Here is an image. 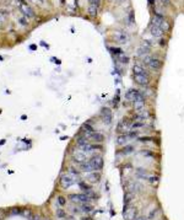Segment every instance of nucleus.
I'll use <instances>...</instances> for the list:
<instances>
[{
    "label": "nucleus",
    "instance_id": "nucleus-14",
    "mask_svg": "<svg viewBox=\"0 0 184 220\" xmlns=\"http://www.w3.org/2000/svg\"><path fill=\"white\" fill-rule=\"evenodd\" d=\"M87 180L90 181L91 183H97L99 180H101V174H99V171H93V172H88V175H87Z\"/></svg>",
    "mask_w": 184,
    "mask_h": 220
},
{
    "label": "nucleus",
    "instance_id": "nucleus-11",
    "mask_svg": "<svg viewBox=\"0 0 184 220\" xmlns=\"http://www.w3.org/2000/svg\"><path fill=\"white\" fill-rule=\"evenodd\" d=\"M132 128V124H130V122L128 119H122L119 122V124H118V132L122 133L124 132V134L129 132V129Z\"/></svg>",
    "mask_w": 184,
    "mask_h": 220
},
{
    "label": "nucleus",
    "instance_id": "nucleus-8",
    "mask_svg": "<svg viewBox=\"0 0 184 220\" xmlns=\"http://www.w3.org/2000/svg\"><path fill=\"white\" fill-rule=\"evenodd\" d=\"M134 81L140 86H149L150 84V78L149 75H138L134 74Z\"/></svg>",
    "mask_w": 184,
    "mask_h": 220
},
{
    "label": "nucleus",
    "instance_id": "nucleus-37",
    "mask_svg": "<svg viewBox=\"0 0 184 220\" xmlns=\"http://www.w3.org/2000/svg\"><path fill=\"white\" fill-rule=\"evenodd\" d=\"M20 21H21V23H22V25H27V22H26L27 20H26V19H21Z\"/></svg>",
    "mask_w": 184,
    "mask_h": 220
},
{
    "label": "nucleus",
    "instance_id": "nucleus-9",
    "mask_svg": "<svg viewBox=\"0 0 184 220\" xmlns=\"http://www.w3.org/2000/svg\"><path fill=\"white\" fill-rule=\"evenodd\" d=\"M88 161L91 162V165L94 167V170L96 171H101L103 169V159H102V156H93V157H91Z\"/></svg>",
    "mask_w": 184,
    "mask_h": 220
},
{
    "label": "nucleus",
    "instance_id": "nucleus-23",
    "mask_svg": "<svg viewBox=\"0 0 184 220\" xmlns=\"http://www.w3.org/2000/svg\"><path fill=\"white\" fill-rule=\"evenodd\" d=\"M88 14L91 16H96L97 15V6L93 4H90V6H88Z\"/></svg>",
    "mask_w": 184,
    "mask_h": 220
},
{
    "label": "nucleus",
    "instance_id": "nucleus-13",
    "mask_svg": "<svg viewBox=\"0 0 184 220\" xmlns=\"http://www.w3.org/2000/svg\"><path fill=\"white\" fill-rule=\"evenodd\" d=\"M94 132H96V130H94L93 127H91L88 123L84 124V127H82V134H84V136H85V138H87V139L90 138V136H91Z\"/></svg>",
    "mask_w": 184,
    "mask_h": 220
},
{
    "label": "nucleus",
    "instance_id": "nucleus-27",
    "mask_svg": "<svg viewBox=\"0 0 184 220\" xmlns=\"http://www.w3.org/2000/svg\"><path fill=\"white\" fill-rule=\"evenodd\" d=\"M79 186H80L81 189H84L85 192H90V191H91V187L88 186V185H86L85 182H80V183H79Z\"/></svg>",
    "mask_w": 184,
    "mask_h": 220
},
{
    "label": "nucleus",
    "instance_id": "nucleus-1",
    "mask_svg": "<svg viewBox=\"0 0 184 220\" xmlns=\"http://www.w3.org/2000/svg\"><path fill=\"white\" fill-rule=\"evenodd\" d=\"M16 1H17V5H19V9L21 10V13L25 15L26 17H28V19H32V17H34L33 9L29 6L25 0H16Z\"/></svg>",
    "mask_w": 184,
    "mask_h": 220
},
{
    "label": "nucleus",
    "instance_id": "nucleus-6",
    "mask_svg": "<svg viewBox=\"0 0 184 220\" xmlns=\"http://www.w3.org/2000/svg\"><path fill=\"white\" fill-rule=\"evenodd\" d=\"M69 199L71 202H74V203H81V204L88 203V202L91 200L90 197H88L86 193H84V194H71V195H69Z\"/></svg>",
    "mask_w": 184,
    "mask_h": 220
},
{
    "label": "nucleus",
    "instance_id": "nucleus-21",
    "mask_svg": "<svg viewBox=\"0 0 184 220\" xmlns=\"http://www.w3.org/2000/svg\"><path fill=\"white\" fill-rule=\"evenodd\" d=\"M128 141H129V136H128L127 134H123V135H119L117 144H118V145H123V144H127Z\"/></svg>",
    "mask_w": 184,
    "mask_h": 220
},
{
    "label": "nucleus",
    "instance_id": "nucleus-33",
    "mask_svg": "<svg viewBox=\"0 0 184 220\" xmlns=\"http://www.w3.org/2000/svg\"><path fill=\"white\" fill-rule=\"evenodd\" d=\"M58 203L60 204V205H64L65 203H66V200H65L64 197H59V198H58Z\"/></svg>",
    "mask_w": 184,
    "mask_h": 220
},
{
    "label": "nucleus",
    "instance_id": "nucleus-7",
    "mask_svg": "<svg viewBox=\"0 0 184 220\" xmlns=\"http://www.w3.org/2000/svg\"><path fill=\"white\" fill-rule=\"evenodd\" d=\"M136 216H138L136 208L125 205V208H124V218H125V220H134Z\"/></svg>",
    "mask_w": 184,
    "mask_h": 220
},
{
    "label": "nucleus",
    "instance_id": "nucleus-25",
    "mask_svg": "<svg viewBox=\"0 0 184 220\" xmlns=\"http://www.w3.org/2000/svg\"><path fill=\"white\" fill-rule=\"evenodd\" d=\"M81 212H85V213H88V212H91L92 210V207L90 204H87V203H84V204H81Z\"/></svg>",
    "mask_w": 184,
    "mask_h": 220
},
{
    "label": "nucleus",
    "instance_id": "nucleus-28",
    "mask_svg": "<svg viewBox=\"0 0 184 220\" xmlns=\"http://www.w3.org/2000/svg\"><path fill=\"white\" fill-rule=\"evenodd\" d=\"M57 216L59 218V219H64L65 216H66V213L64 212V209H57Z\"/></svg>",
    "mask_w": 184,
    "mask_h": 220
},
{
    "label": "nucleus",
    "instance_id": "nucleus-34",
    "mask_svg": "<svg viewBox=\"0 0 184 220\" xmlns=\"http://www.w3.org/2000/svg\"><path fill=\"white\" fill-rule=\"evenodd\" d=\"M90 4L96 5V6L98 8V6H99V4H101V0H90Z\"/></svg>",
    "mask_w": 184,
    "mask_h": 220
},
{
    "label": "nucleus",
    "instance_id": "nucleus-20",
    "mask_svg": "<svg viewBox=\"0 0 184 220\" xmlns=\"http://www.w3.org/2000/svg\"><path fill=\"white\" fill-rule=\"evenodd\" d=\"M81 170L84 171V172H93V171H96L88 160H87V161H85L84 164H81Z\"/></svg>",
    "mask_w": 184,
    "mask_h": 220
},
{
    "label": "nucleus",
    "instance_id": "nucleus-39",
    "mask_svg": "<svg viewBox=\"0 0 184 220\" xmlns=\"http://www.w3.org/2000/svg\"><path fill=\"white\" fill-rule=\"evenodd\" d=\"M160 44H161V46H164V44H166V41H161V43H160Z\"/></svg>",
    "mask_w": 184,
    "mask_h": 220
},
{
    "label": "nucleus",
    "instance_id": "nucleus-35",
    "mask_svg": "<svg viewBox=\"0 0 184 220\" xmlns=\"http://www.w3.org/2000/svg\"><path fill=\"white\" fill-rule=\"evenodd\" d=\"M139 140L140 141H142V143H145V141H150V140H152V138H149V136H144V138H139Z\"/></svg>",
    "mask_w": 184,
    "mask_h": 220
},
{
    "label": "nucleus",
    "instance_id": "nucleus-19",
    "mask_svg": "<svg viewBox=\"0 0 184 220\" xmlns=\"http://www.w3.org/2000/svg\"><path fill=\"white\" fill-rule=\"evenodd\" d=\"M133 71H134V74H138V75H149L147 71L144 69V67L140 64H135L133 67Z\"/></svg>",
    "mask_w": 184,
    "mask_h": 220
},
{
    "label": "nucleus",
    "instance_id": "nucleus-4",
    "mask_svg": "<svg viewBox=\"0 0 184 220\" xmlns=\"http://www.w3.org/2000/svg\"><path fill=\"white\" fill-rule=\"evenodd\" d=\"M74 183H75V176H73V175L65 174V175H63V176L60 177V185H62V187L65 188V189L70 188L71 186L74 185Z\"/></svg>",
    "mask_w": 184,
    "mask_h": 220
},
{
    "label": "nucleus",
    "instance_id": "nucleus-16",
    "mask_svg": "<svg viewBox=\"0 0 184 220\" xmlns=\"http://www.w3.org/2000/svg\"><path fill=\"white\" fill-rule=\"evenodd\" d=\"M139 95H140V91H139V90H136V89H132V90H129V91L127 92L125 97H127V100H129V101H132V102H134L135 98L138 97Z\"/></svg>",
    "mask_w": 184,
    "mask_h": 220
},
{
    "label": "nucleus",
    "instance_id": "nucleus-15",
    "mask_svg": "<svg viewBox=\"0 0 184 220\" xmlns=\"http://www.w3.org/2000/svg\"><path fill=\"white\" fill-rule=\"evenodd\" d=\"M102 118H103V122L107 123V124H111L112 122V112L109 108H103L102 110Z\"/></svg>",
    "mask_w": 184,
    "mask_h": 220
},
{
    "label": "nucleus",
    "instance_id": "nucleus-12",
    "mask_svg": "<svg viewBox=\"0 0 184 220\" xmlns=\"http://www.w3.org/2000/svg\"><path fill=\"white\" fill-rule=\"evenodd\" d=\"M150 33L153 36V37H157L158 38V37H162L164 31L161 27H158V26H156V25H153V23H152V25L150 26Z\"/></svg>",
    "mask_w": 184,
    "mask_h": 220
},
{
    "label": "nucleus",
    "instance_id": "nucleus-22",
    "mask_svg": "<svg viewBox=\"0 0 184 220\" xmlns=\"http://www.w3.org/2000/svg\"><path fill=\"white\" fill-rule=\"evenodd\" d=\"M134 197V194H133V192H127V194L124 195V203H125V205H128L130 202H132L133 198Z\"/></svg>",
    "mask_w": 184,
    "mask_h": 220
},
{
    "label": "nucleus",
    "instance_id": "nucleus-2",
    "mask_svg": "<svg viewBox=\"0 0 184 220\" xmlns=\"http://www.w3.org/2000/svg\"><path fill=\"white\" fill-rule=\"evenodd\" d=\"M71 156H73V161L76 162V164H84L85 161H87V159H88V154L85 153V151H82L81 149H75L73 153H71Z\"/></svg>",
    "mask_w": 184,
    "mask_h": 220
},
{
    "label": "nucleus",
    "instance_id": "nucleus-18",
    "mask_svg": "<svg viewBox=\"0 0 184 220\" xmlns=\"http://www.w3.org/2000/svg\"><path fill=\"white\" fill-rule=\"evenodd\" d=\"M149 117H150V113L144 110L136 111V113H135V118L136 119H140V121H145V118H149Z\"/></svg>",
    "mask_w": 184,
    "mask_h": 220
},
{
    "label": "nucleus",
    "instance_id": "nucleus-31",
    "mask_svg": "<svg viewBox=\"0 0 184 220\" xmlns=\"http://www.w3.org/2000/svg\"><path fill=\"white\" fill-rule=\"evenodd\" d=\"M109 49L112 51V53H113V54H117V56L123 54V51H122L120 48H109Z\"/></svg>",
    "mask_w": 184,
    "mask_h": 220
},
{
    "label": "nucleus",
    "instance_id": "nucleus-5",
    "mask_svg": "<svg viewBox=\"0 0 184 220\" xmlns=\"http://www.w3.org/2000/svg\"><path fill=\"white\" fill-rule=\"evenodd\" d=\"M113 39L117 43L124 44V43H127L129 41V36H128L127 32H124V31H115V32H113Z\"/></svg>",
    "mask_w": 184,
    "mask_h": 220
},
{
    "label": "nucleus",
    "instance_id": "nucleus-26",
    "mask_svg": "<svg viewBox=\"0 0 184 220\" xmlns=\"http://www.w3.org/2000/svg\"><path fill=\"white\" fill-rule=\"evenodd\" d=\"M142 127H145V122L142 121V122H134L133 124H132V128L133 129H138V128H142Z\"/></svg>",
    "mask_w": 184,
    "mask_h": 220
},
{
    "label": "nucleus",
    "instance_id": "nucleus-29",
    "mask_svg": "<svg viewBox=\"0 0 184 220\" xmlns=\"http://www.w3.org/2000/svg\"><path fill=\"white\" fill-rule=\"evenodd\" d=\"M147 180H149V181L152 183V185H157V183H158V178H157L156 176H151V175H150Z\"/></svg>",
    "mask_w": 184,
    "mask_h": 220
},
{
    "label": "nucleus",
    "instance_id": "nucleus-36",
    "mask_svg": "<svg viewBox=\"0 0 184 220\" xmlns=\"http://www.w3.org/2000/svg\"><path fill=\"white\" fill-rule=\"evenodd\" d=\"M32 3H36V4H39V5H42L44 3V0H31Z\"/></svg>",
    "mask_w": 184,
    "mask_h": 220
},
{
    "label": "nucleus",
    "instance_id": "nucleus-10",
    "mask_svg": "<svg viewBox=\"0 0 184 220\" xmlns=\"http://www.w3.org/2000/svg\"><path fill=\"white\" fill-rule=\"evenodd\" d=\"M133 105H134V110L135 111H140V110H144L145 108V98H144V96H142L141 92H140L139 96L135 98Z\"/></svg>",
    "mask_w": 184,
    "mask_h": 220
},
{
    "label": "nucleus",
    "instance_id": "nucleus-38",
    "mask_svg": "<svg viewBox=\"0 0 184 220\" xmlns=\"http://www.w3.org/2000/svg\"><path fill=\"white\" fill-rule=\"evenodd\" d=\"M149 4H151V5L155 4V0H149Z\"/></svg>",
    "mask_w": 184,
    "mask_h": 220
},
{
    "label": "nucleus",
    "instance_id": "nucleus-24",
    "mask_svg": "<svg viewBox=\"0 0 184 220\" xmlns=\"http://www.w3.org/2000/svg\"><path fill=\"white\" fill-rule=\"evenodd\" d=\"M134 151V146L133 145H125L123 149V154H125V155H128V154H132Z\"/></svg>",
    "mask_w": 184,
    "mask_h": 220
},
{
    "label": "nucleus",
    "instance_id": "nucleus-17",
    "mask_svg": "<svg viewBox=\"0 0 184 220\" xmlns=\"http://www.w3.org/2000/svg\"><path fill=\"white\" fill-rule=\"evenodd\" d=\"M88 139H90L91 141H93V143H102V141L104 140V136H103V134H102V133L94 132V133H93V134H92V135H91Z\"/></svg>",
    "mask_w": 184,
    "mask_h": 220
},
{
    "label": "nucleus",
    "instance_id": "nucleus-30",
    "mask_svg": "<svg viewBox=\"0 0 184 220\" xmlns=\"http://www.w3.org/2000/svg\"><path fill=\"white\" fill-rule=\"evenodd\" d=\"M118 59H119L120 63H123V64H127L129 62V58L127 56H123V54H120L119 57H118Z\"/></svg>",
    "mask_w": 184,
    "mask_h": 220
},
{
    "label": "nucleus",
    "instance_id": "nucleus-40",
    "mask_svg": "<svg viewBox=\"0 0 184 220\" xmlns=\"http://www.w3.org/2000/svg\"><path fill=\"white\" fill-rule=\"evenodd\" d=\"M144 220H149V219H147V218H145V219H144Z\"/></svg>",
    "mask_w": 184,
    "mask_h": 220
},
{
    "label": "nucleus",
    "instance_id": "nucleus-3",
    "mask_svg": "<svg viewBox=\"0 0 184 220\" xmlns=\"http://www.w3.org/2000/svg\"><path fill=\"white\" fill-rule=\"evenodd\" d=\"M144 63L146 65H149V67L153 70H160L162 68V60H160V59H157V58L149 57V56L144 57Z\"/></svg>",
    "mask_w": 184,
    "mask_h": 220
},
{
    "label": "nucleus",
    "instance_id": "nucleus-32",
    "mask_svg": "<svg viewBox=\"0 0 184 220\" xmlns=\"http://www.w3.org/2000/svg\"><path fill=\"white\" fill-rule=\"evenodd\" d=\"M69 174H70V175H73V176H78V175L80 174V172H79L78 170H76V169H74V167H70V169H69Z\"/></svg>",
    "mask_w": 184,
    "mask_h": 220
}]
</instances>
